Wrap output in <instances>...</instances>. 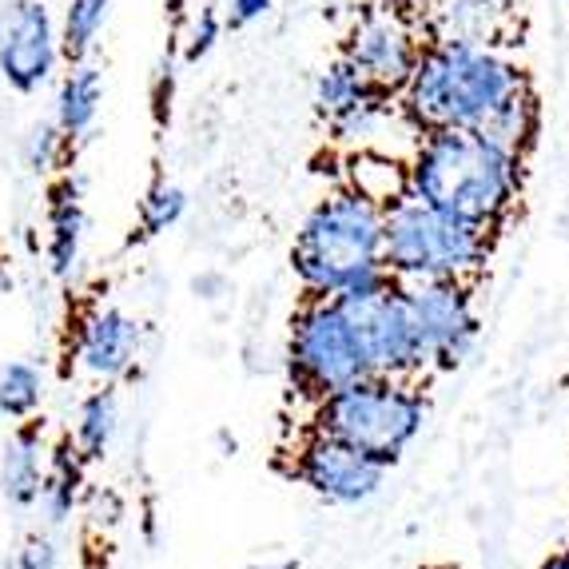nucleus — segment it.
Returning <instances> with one entry per match:
<instances>
[{
  "label": "nucleus",
  "mask_w": 569,
  "mask_h": 569,
  "mask_svg": "<svg viewBox=\"0 0 569 569\" xmlns=\"http://www.w3.org/2000/svg\"><path fill=\"white\" fill-rule=\"evenodd\" d=\"M60 29L44 0H0V80L32 96L57 77Z\"/></svg>",
  "instance_id": "10"
},
{
  "label": "nucleus",
  "mask_w": 569,
  "mask_h": 569,
  "mask_svg": "<svg viewBox=\"0 0 569 569\" xmlns=\"http://www.w3.org/2000/svg\"><path fill=\"white\" fill-rule=\"evenodd\" d=\"M12 569H60V541L52 538V530L29 533L12 558Z\"/></svg>",
  "instance_id": "23"
},
{
  "label": "nucleus",
  "mask_w": 569,
  "mask_h": 569,
  "mask_svg": "<svg viewBox=\"0 0 569 569\" xmlns=\"http://www.w3.org/2000/svg\"><path fill=\"white\" fill-rule=\"evenodd\" d=\"M196 291H203V299H216V291H219V279H196Z\"/></svg>",
  "instance_id": "26"
},
{
  "label": "nucleus",
  "mask_w": 569,
  "mask_h": 569,
  "mask_svg": "<svg viewBox=\"0 0 569 569\" xmlns=\"http://www.w3.org/2000/svg\"><path fill=\"white\" fill-rule=\"evenodd\" d=\"M522 176L526 156L458 128L418 132L407 156V196L490 231L502 228L518 208Z\"/></svg>",
  "instance_id": "2"
},
{
  "label": "nucleus",
  "mask_w": 569,
  "mask_h": 569,
  "mask_svg": "<svg viewBox=\"0 0 569 569\" xmlns=\"http://www.w3.org/2000/svg\"><path fill=\"white\" fill-rule=\"evenodd\" d=\"M347 188L362 191L367 200L387 208L407 191V160L382 152H347Z\"/></svg>",
  "instance_id": "18"
},
{
  "label": "nucleus",
  "mask_w": 569,
  "mask_h": 569,
  "mask_svg": "<svg viewBox=\"0 0 569 569\" xmlns=\"http://www.w3.org/2000/svg\"><path fill=\"white\" fill-rule=\"evenodd\" d=\"M427 415L430 407L415 379L367 375V379L331 390L315 402V430L342 438V442L395 466L402 450L422 435Z\"/></svg>",
  "instance_id": "5"
},
{
  "label": "nucleus",
  "mask_w": 569,
  "mask_h": 569,
  "mask_svg": "<svg viewBox=\"0 0 569 569\" xmlns=\"http://www.w3.org/2000/svg\"><path fill=\"white\" fill-rule=\"evenodd\" d=\"M399 283V279H395ZM415 319L418 351L430 370H455L478 342V307L470 283L458 279H410L399 283Z\"/></svg>",
  "instance_id": "9"
},
{
  "label": "nucleus",
  "mask_w": 569,
  "mask_h": 569,
  "mask_svg": "<svg viewBox=\"0 0 569 569\" xmlns=\"http://www.w3.org/2000/svg\"><path fill=\"white\" fill-rule=\"evenodd\" d=\"M486 4H502V9H513V0H486Z\"/></svg>",
  "instance_id": "28"
},
{
  "label": "nucleus",
  "mask_w": 569,
  "mask_h": 569,
  "mask_svg": "<svg viewBox=\"0 0 569 569\" xmlns=\"http://www.w3.org/2000/svg\"><path fill=\"white\" fill-rule=\"evenodd\" d=\"M188 216V191L180 183H156L140 203V231L143 236H163Z\"/></svg>",
  "instance_id": "21"
},
{
  "label": "nucleus",
  "mask_w": 569,
  "mask_h": 569,
  "mask_svg": "<svg viewBox=\"0 0 569 569\" xmlns=\"http://www.w3.org/2000/svg\"><path fill=\"white\" fill-rule=\"evenodd\" d=\"M339 307L347 315V323H351L355 339H359L362 362H367L370 375L422 382L427 362H422V351H418L407 295H402V287L395 279L387 276L379 283L339 295Z\"/></svg>",
  "instance_id": "7"
},
{
  "label": "nucleus",
  "mask_w": 569,
  "mask_h": 569,
  "mask_svg": "<svg viewBox=\"0 0 569 569\" xmlns=\"http://www.w3.org/2000/svg\"><path fill=\"white\" fill-rule=\"evenodd\" d=\"M271 12V0H228L223 9V29H251Z\"/></svg>",
  "instance_id": "25"
},
{
  "label": "nucleus",
  "mask_w": 569,
  "mask_h": 569,
  "mask_svg": "<svg viewBox=\"0 0 569 569\" xmlns=\"http://www.w3.org/2000/svg\"><path fill=\"white\" fill-rule=\"evenodd\" d=\"M427 569H442V566H427Z\"/></svg>",
  "instance_id": "31"
},
{
  "label": "nucleus",
  "mask_w": 569,
  "mask_h": 569,
  "mask_svg": "<svg viewBox=\"0 0 569 569\" xmlns=\"http://www.w3.org/2000/svg\"><path fill=\"white\" fill-rule=\"evenodd\" d=\"M0 279H4V263H0Z\"/></svg>",
  "instance_id": "30"
},
{
  "label": "nucleus",
  "mask_w": 569,
  "mask_h": 569,
  "mask_svg": "<svg viewBox=\"0 0 569 569\" xmlns=\"http://www.w3.org/2000/svg\"><path fill=\"white\" fill-rule=\"evenodd\" d=\"M48 399L44 367L29 359H12L0 367V418L9 422H29Z\"/></svg>",
  "instance_id": "19"
},
{
  "label": "nucleus",
  "mask_w": 569,
  "mask_h": 569,
  "mask_svg": "<svg viewBox=\"0 0 569 569\" xmlns=\"http://www.w3.org/2000/svg\"><path fill=\"white\" fill-rule=\"evenodd\" d=\"M68 148H72V143L60 136L57 123L40 120V123H32L29 140H24V163H29L37 176H48V171H57L60 163H64Z\"/></svg>",
  "instance_id": "22"
},
{
  "label": "nucleus",
  "mask_w": 569,
  "mask_h": 569,
  "mask_svg": "<svg viewBox=\"0 0 569 569\" xmlns=\"http://www.w3.org/2000/svg\"><path fill=\"white\" fill-rule=\"evenodd\" d=\"M116 430H120V399H116V390H92L77 410V435H72L77 450L88 462L104 458Z\"/></svg>",
  "instance_id": "20"
},
{
  "label": "nucleus",
  "mask_w": 569,
  "mask_h": 569,
  "mask_svg": "<svg viewBox=\"0 0 569 569\" xmlns=\"http://www.w3.org/2000/svg\"><path fill=\"white\" fill-rule=\"evenodd\" d=\"M422 44L427 32L418 24L410 0H362L347 17L339 60H347L379 92L399 96Z\"/></svg>",
  "instance_id": "6"
},
{
  "label": "nucleus",
  "mask_w": 569,
  "mask_h": 569,
  "mask_svg": "<svg viewBox=\"0 0 569 569\" xmlns=\"http://www.w3.org/2000/svg\"><path fill=\"white\" fill-rule=\"evenodd\" d=\"M84 462L88 458L77 450L72 438L48 447V470H44V486H40L37 506L44 510L48 530H60V526L77 513L80 493H84Z\"/></svg>",
  "instance_id": "16"
},
{
  "label": "nucleus",
  "mask_w": 569,
  "mask_h": 569,
  "mask_svg": "<svg viewBox=\"0 0 569 569\" xmlns=\"http://www.w3.org/2000/svg\"><path fill=\"white\" fill-rule=\"evenodd\" d=\"M0 569H12V561H4V566H0Z\"/></svg>",
  "instance_id": "29"
},
{
  "label": "nucleus",
  "mask_w": 569,
  "mask_h": 569,
  "mask_svg": "<svg viewBox=\"0 0 569 569\" xmlns=\"http://www.w3.org/2000/svg\"><path fill=\"white\" fill-rule=\"evenodd\" d=\"M390 466L335 435L315 430L295 447L291 475L331 506H359L375 498Z\"/></svg>",
  "instance_id": "11"
},
{
  "label": "nucleus",
  "mask_w": 569,
  "mask_h": 569,
  "mask_svg": "<svg viewBox=\"0 0 569 569\" xmlns=\"http://www.w3.org/2000/svg\"><path fill=\"white\" fill-rule=\"evenodd\" d=\"M140 347L143 327L123 307H92L88 315H80L77 331H72V359H77V367L84 370L88 379L104 382V387L132 375Z\"/></svg>",
  "instance_id": "12"
},
{
  "label": "nucleus",
  "mask_w": 569,
  "mask_h": 569,
  "mask_svg": "<svg viewBox=\"0 0 569 569\" xmlns=\"http://www.w3.org/2000/svg\"><path fill=\"white\" fill-rule=\"evenodd\" d=\"M399 108L418 132H482L526 156L538 136V96L506 44L427 40L399 88Z\"/></svg>",
  "instance_id": "1"
},
{
  "label": "nucleus",
  "mask_w": 569,
  "mask_h": 569,
  "mask_svg": "<svg viewBox=\"0 0 569 569\" xmlns=\"http://www.w3.org/2000/svg\"><path fill=\"white\" fill-rule=\"evenodd\" d=\"M100 108H104V72L92 60H77L57 88L52 123H57L68 143H80L84 136H92L96 120H100Z\"/></svg>",
  "instance_id": "15"
},
{
  "label": "nucleus",
  "mask_w": 569,
  "mask_h": 569,
  "mask_svg": "<svg viewBox=\"0 0 569 569\" xmlns=\"http://www.w3.org/2000/svg\"><path fill=\"white\" fill-rule=\"evenodd\" d=\"M331 4H339V9H347V12H351L355 4H362V0H331Z\"/></svg>",
  "instance_id": "27"
},
{
  "label": "nucleus",
  "mask_w": 569,
  "mask_h": 569,
  "mask_svg": "<svg viewBox=\"0 0 569 569\" xmlns=\"http://www.w3.org/2000/svg\"><path fill=\"white\" fill-rule=\"evenodd\" d=\"M287 359H291V375L299 382V390L311 395L315 402L331 395V390L351 387V382L370 375L339 299H315V295H307V303L299 307L291 323Z\"/></svg>",
  "instance_id": "8"
},
{
  "label": "nucleus",
  "mask_w": 569,
  "mask_h": 569,
  "mask_svg": "<svg viewBox=\"0 0 569 569\" xmlns=\"http://www.w3.org/2000/svg\"><path fill=\"white\" fill-rule=\"evenodd\" d=\"M219 37H223V17H219L216 9H203L200 17L191 20V29H188V44H183L188 60H203L211 48L219 44Z\"/></svg>",
  "instance_id": "24"
},
{
  "label": "nucleus",
  "mask_w": 569,
  "mask_h": 569,
  "mask_svg": "<svg viewBox=\"0 0 569 569\" xmlns=\"http://www.w3.org/2000/svg\"><path fill=\"white\" fill-rule=\"evenodd\" d=\"M490 228L430 208L407 191L382 208V263H387V276L399 283H410V279L470 283L490 259Z\"/></svg>",
  "instance_id": "4"
},
{
  "label": "nucleus",
  "mask_w": 569,
  "mask_h": 569,
  "mask_svg": "<svg viewBox=\"0 0 569 569\" xmlns=\"http://www.w3.org/2000/svg\"><path fill=\"white\" fill-rule=\"evenodd\" d=\"M48 470V438L37 422H17L4 450H0V493L17 510H32Z\"/></svg>",
  "instance_id": "14"
},
{
  "label": "nucleus",
  "mask_w": 569,
  "mask_h": 569,
  "mask_svg": "<svg viewBox=\"0 0 569 569\" xmlns=\"http://www.w3.org/2000/svg\"><path fill=\"white\" fill-rule=\"evenodd\" d=\"M88 211H84V188L77 176H60L48 188V271L57 279H72L84 251Z\"/></svg>",
  "instance_id": "13"
},
{
  "label": "nucleus",
  "mask_w": 569,
  "mask_h": 569,
  "mask_svg": "<svg viewBox=\"0 0 569 569\" xmlns=\"http://www.w3.org/2000/svg\"><path fill=\"white\" fill-rule=\"evenodd\" d=\"M295 279L315 299H339L387 279L382 263V203L355 188H335L307 211L291 247Z\"/></svg>",
  "instance_id": "3"
},
{
  "label": "nucleus",
  "mask_w": 569,
  "mask_h": 569,
  "mask_svg": "<svg viewBox=\"0 0 569 569\" xmlns=\"http://www.w3.org/2000/svg\"><path fill=\"white\" fill-rule=\"evenodd\" d=\"M108 20H112V0H64L57 29H60V52H64L68 64L92 57L108 29Z\"/></svg>",
  "instance_id": "17"
}]
</instances>
